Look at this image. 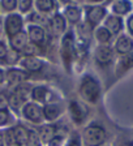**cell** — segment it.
Here are the masks:
<instances>
[{
    "label": "cell",
    "instance_id": "44dd1931",
    "mask_svg": "<svg viewBox=\"0 0 133 146\" xmlns=\"http://www.w3.org/2000/svg\"><path fill=\"white\" fill-rule=\"evenodd\" d=\"M60 112H61V108L59 104H55V103H50L47 106H45L43 108V115L47 120L52 121V120H56V119L60 116Z\"/></svg>",
    "mask_w": 133,
    "mask_h": 146
},
{
    "label": "cell",
    "instance_id": "60d3db41",
    "mask_svg": "<svg viewBox=\"0 0 133 146\" xmlns=\"http://www.w3.org/2000/svg\"><path fill=\"white\" fill-rule=\"evenodd\" d=\"M5 142H4V136L3 134H0V146H4Z\"/></svg>",
    "mask_w": 133,
    "mask_h": 146
},
{
    "label": "cell",
    "instance_id": "4316f807",
    "mask_svg": "<svg viewBox=\"0 0 133 146\" xmlns=\"http://www.w3.org/2000/svg\"><path fill=\"white\" fill-rule=\"evenodd\" d=\"M41 50L39 47H38V44H35V43H31L29 42L26 46H25V48L22 50V52L25 54V56H34L35 54H38Z\"/></svg>",
    "mask_w": 133,
    "mask_h": 146
},
{
    "label": "cell",
    "instance_id": "74e56055",
    "mask_svg": "<svg viewBox=\"0 0 133 146\" xmlns=\"http://www.w3.org/2000/svg\"><path fill=\"white\" fill-rule=\"evenodd\" d=\"M5 82V70L3 68H0V86Z\"/></svg>",
    "mask_w": 133,
    "mask_h": 146
},
{
    "label": "cell",
    "instance_id": "d6a6232c",
    "mask_svg": "<svg viewBox=\"0 0 133 146\" xmlns=\"http://www.w3.org/2000/svg\"><path fill=\"white\" fill-rule=\"evenodd\" d=\"M65 146H82L81 145V138H80L78 134H77V133H73L72 136H70L68 143H66Z\"/></svg>",
    "mask_w": 133,
    "mask_h": 146
},
{
    "label": "cell",
    "instance_id": "603a6c76",
    "mask_svg": "<svg viewBox=\"0 0 133 146\" xmlns=\"http://www.w3.org/2000/svg\"><path fill=\"white\" fill-rule=\"evenodd\" d=\"M35 7L38 12L49 13L54 11L56 4H55V0H35Z\"/></svg>",
    "mask_w": 133,
    "mask_h": 146
},
{
    "label": "cell",
    "instance_id": "7bdbcfd3",
    "mask_svg": "<svg viewBox=\"0 0 133 146\" xmlns=\"http://www.w3.org/2000/svg\"><path fill=\"white\" fill-rule=\"evenodd\" d=\"M0 15H1V9H0Z\"/></svg>",
    "mask_w": 133,
    "mask_h": 146
},
{
    "label": "cell",
    "instance_id": "4fadbf2b",
    "mask_svg": "<svg viewBox=\"0 0 133 146\" xmlns=\"http://www.w3.org/2000/svg\"><path fill=\"white\" fill-rule=\"evenodd\" d=\"M115 51L121 55H127L133 51V39L128 35H120L115 43Z\"/></svg>",
    "mask_w": 133,
    "mask_h": 146
},
{
    "label": "cell",
    "instance_id": "7a4b0ae2",
    "mask_svg": "<svg viewBox=\"0 0 133 146\" xmlns=\"http://www.w3.org/2000/svg\"><path fill=\"white\" fill-rule=\"evenodd\" d=\"M82 137L86 146H102L106 141V131L100 125L91 124L85 128Z\"/></svg>",
    "mask_w": 133,
    "mask_h": 146
},
{
    "label": "cell",
    "instance_id": "3957f363",
    "mask_svg": "<svg viewBox=\"0 0 133 146\" xmlns=\"http://www.w3.org/2000/svg\"><path fill=\"white\" fill-rule=\"evenodd\" d=\"M3 25H4V34L8 38L18 34L20 31L24 30V18L20 13H9L5 15L3 18Z\"/></svg>",
    "mask_w": 133,
    "mask_h": 146
},
{
    "label": "cell",
    "instance_id": "7c38bea8",
    "mask_svg": "<svg viewBox=\"0 0 133 146\" xmlns=\"http://www.w3.org/2000/svg\"><path fill=\"white\" fill-rule=\"evenodd\" d=\"M69 112H70V117L76 124H81L86 117V110L82 107V104H80L78 102L72 100L69 103Z\"/></svg>",
    "mask_w": 133,
    "mask_h": 146
},
{
    "label": "cell",
    "instance_id": "8fae6325",
    "mask_svg": "<svg viewBox=\"0 0 133 146\" xmlns=\"http://www.w3.org/2000/svg\"><path fill=\"white\" fill-rule=\"evenodd\" d=\"M123 18L120 16H116V15H111L106 18V21H104V27H106L107 30L112 34V35H115V34H119L121 30H123Z\"/></svg>",
    "mask_w": 133,
    "mask_h": 146
},
{
    "label": "cell",
    "instance_id": "b9f144b4",
    "mask_svg": "<svg viewBox=\"0 0 133 146\" xmlns=\"http://www.w3.org/2000/svg\"><path fill=\"white\" fill-rule=\"evenodd\" d=\"M89 1H93V3H100V1H103V0H89Z\"/></svg>",
    "mask_w": 133,
    "mask_h": 146
},
{
    "label": "cell",
    "instance_id": "8d00e7d4",
    "mask_svg": "<svg viewBox=\"0 0 133 146\" xmlns=\"http://www.w3.org/2000/svg\"><path fill=\"white\" fill-rule=\"evenodd\" d=\"M127 26H128V30H129V33L133 35V15H130L129 17H128Z\"/></svg>",
    "mask_w": 133,
    "mask_h": 146
},
{
    "label": "cell",
    "instance_id": "5b68a950",
    "mask_svg": "<svg viewBox=\"0 0 133 146\" xmlns=\"http://www.w3.org/2000/svg\"><path fill=\"white\" fill-rule=\"evenodd\" d=\"M104 17H106V8L99 5L86 8V24H89L90 26L98 25Z\"/></svg>",
    "mask_w": 133,
    "mask_h": 146
},
{
    "label": "cell",
    "instance_id": "836d02e7",
    "mask_svg": "<svg viewBox=\"0 0 133 146\" xmlns=\"http://www.w3.org/2000/svg\"><path fill=\"white\" fill-rule=\"evenodd\" d=\"M8 51L9 50H8V47H7V43L4 42V40L0 39V61H1V63L5 60Z\"/></svg>",
    "mask_w": 133,
    "mask_h": 146
},
{
    "label": "cell",
    "instance_id": "e575fe53",
    "mask_svg": "<svg viewBox=\"0 0 133 146\" xmlns=\"http://www.w3.org/2000/svg\"><path fill=\"white\" fill-rule=\"evenodd\" d=\"M9 120V113H8V110L7 111H0V127H3L8 123Z\"/></svg>",
    "mask_w": 133,
    "mask_h": 146
},
{
    "label": "cell",
    "instance_id": "52a82bcc",
    "mask_svg": "<svg viewBox=\"0 0 133 146\" xmlns=\"http://www.w3.org/2000/svg\"><path fill=\"white\" fill-rule=\"evenodd\" d=\"M22 113H24V117L27 119L29 121L33 123H39L41 119H42L43 111L38 104L35 103H26L22 108Z\"/></svg>",
    "mask_w": 133,
    "mask_h": 146
},
{
    "label": "cell",
    "instance_id": "ba28073f",
    "mask_svg": "<svg viewBox=\"0 0 133 146\" xmlns=\"http://www.w3.org/2000/svg\"><path fill=\"white\" fill-rule=\"evenodd\" d=\"M27 73L22 69H17V68H9L5 70V81L9 85H20L21 82H24L27 78Z\"/></svg>",
    "mask_w": 133,
    "mask_h": 146
},
{
    "label": "cell",
    "instance_id": "f546056e",
    "mask_svg": "<svg viewBox=\"0 0 133 146\" xmlns=\"http://www.w3.org/2000/svg\"><path fill=\"white\" fill-rule=\"evenodd\" d=\"M29 93H30V90H29V88H26V86H22V85H20L17 89H16V93L15 94L17 95L20 99H22L25 102L26 100V98L29 97Z\"/></svg>",
    "mask_w": 133,
    "mask_h": 146
},
{
    "label": "cell",
    "instance_id": "83f0119b",
    "mask_svg": "<svg viewBox=\"0 0 133 146\" xmlns=\"http://www.w3.org/2000/svg\"><path fill=\"white\" fill-rule=\"evenodd\" d=\"M27 145L29 146H41L39 136L34 131H29V137H27Z\"/></svg>",
    "mask_w": 133,
    "mask_h": 146
},
{
    "label": "cell",
    "instance_id": "5bb4252c",
    "mask_svg": "<svg viewBox=\"0 0 133 146\" xmlns=\"http://www.w3.org/2000/svg\"><path fill=\"white\" fill-rule=\"evenodd\" d=\"M21 67L29 72H38L43 68V60L35 56H25L21 59Z\"/></svg>",
    "mask_w": 133,
    "mask_h": 146
},
{
    "label": "cell",
    "instance_id": "8992f818",
    "mask_svg": "<svg viewBox=\"0 0 133 146\" xmlns=\"http://www.w3.org/2000/svg\"><path fill=\"white\" fill-rule=\"evenodd\" d=\"M94 58H95V60H97V63L99 65L106 67V65L111 64L112 60H114V51H112V48L107 47V46H99L95 50Z\"/></svg>",
    "mask_w": 133,
    "mask_h": 146
},
{
    "label": "cell",
    "instance_id": "d4e9b609",
    "mask_svg": "<svg viewBox=\"0 0 133 146\" xmlns=\"http://www.w3.org/2000/svg\"><path fill=\"white\" fill-rule=\"evenodd\" d=\"M0 9H1V13H5V15L16 12L17 0H0Z\"/></svg>",
    "mask_w": 133,
    "mask_h": 146
},
{
    "label": "cell",
    "instance_id": "484cf974",
    "mask_svg": "<svg viewBox=\"0 0 133 146\" xmlns=\"http://www.w3.org/2000/svg\"><path fill=\"white\" fill-rule=\"evenodd\" d=\"M33 0H17V9L20 15H26L31 11Z\"/></svg>",
    "mask_w": 133,
    "mask_h": 146
},
{
    "label": "cell",
    "instance_id": "f1b7e54d",
    "mask_svg": "<svg viewBox=\"0 0 133 146\" xmlns=\"http://www.w3.org/2000/svg\"><path fill=\"white\" fill-rule=\"evenodd\" d=\"M29 21L31 22V25H38L39 24H45V17L39 15V12H33L29 15Z\"/></svg>",
    "mask_w": 133,
    "mask_h": 146
},
{
    "label": "cell",
    "instance_id": "ab89813d",
    "mask_svg": "<svg viewBox=\"0 0 133 146\" xmlns=\"http://www.w3.org/2000/svg\"><path fill=\"white\" fill-rule=\"evenodd\" d=\"M120 146H133V141H125V142H123Z\"/></svg>",
    "mask_w": 133,
    "mask_h": 146
},
{
    "label": "cell",
    "instance_id": "9a60e30c",
    "mask_svg": "<svg viewBox=\"0 0 133 146\" xmlns=\"http://www.w3.org/2000/svg\"><path fill=\"white\" fill-rule=\"evenodd\" d=\"M31 97L34 100L41 102V103H47L49 99L51 98V91L46 86H37L31 90Z\"/></svg>",
    "mask_w": 133,
    "mask_h": 146
},
{
    "label": "cell",
    "instance_id": "4dcf8cb0",
    "mask_svg": "<svg viewBox=\"0 0 133 146\" xmlns=\"http://www.w3.org/2000/svg\"><path fill=\"white\" fill-rule=\"evenodd\" d=\"M4 142H5V145H7V146H20V145H18V142L16 141L15 136H13L12 129L7 131L5 136H4Z\"/></svg>",
    "mask_w": 133,
    "mask_h": 146
},
{
    "label": "cell",
    "instance_id": "d6986e66",
    "mask_svg": "<svg viewBox=\"0 0 133 146\" xmlns=\"http://www.w3.org/2000/svg\"><path fill=\"white\" fill-rule=\"evenodd\" d=\"M12 133L15 136L16 141L18 142L20 146H26L27 145V137H29V131L22 125H17V127L12 128Z\"/></svg>",
    "mask_w": 133,
    "mask_h": 146
},
{
    "label": "cell",
    "instance_id": "30bf717a",
    "mask_svg": "<svg viewBox=\"0 0 133 146\" xmlns=\"http://www.w3.org/2000/svg\"><path fill=\"white\" fill-rule=\"evenodd\" d=\"M26 34L27 38L30 39L31 43H35V44H39V43L45 42L46 38V33L43 30L42 26H38V25H29L26 29Z\"/></svg>",
    "mask_w": 133,
    "mask_h": 146
},
{
    "label": "cell",
    "instance_id": "ffe728a7",
    "mask_svg": "<svg viewBox=\"0 0 133 146\" xmlns=\"http://www.w3.org/2000/svg\"><path fill=\"white\" fill-rule=\"evenodd\" d=\"M130 68H133V51L124 55L120 59V61L116 65V72H118V74H121V73H125Z\"/></svg>",
    "mask_w": 133,
    "mask_h": 146
},
{
    "label": "cell",
    "instance_id": "7402d4cb",
    "mask_svg": "<svg viewBox=\"0 0 133 146\" xmlns=\"http://www.w3.org/2000/svg\"><path fill=\"white\" fill-rule=\"evenodd\" d=\"M39 138L43 141V142H50V141L56 136V128L54 125H43L39 129Z\"/></svg>",
    "mask_w": 133,
    "mask_h": 146
},
{
    "label": "cell",
    "instance_id": "e0dca14e",
    "mask_svg": "<svg viewBox=\"0 0 133 146\" xmlns=\"http://www.w3.org/2000/svg\"><path fill=\"white\" fill-rule=\"evenodd\" d=\"M112 12L116 16H124L128 15L132 9V4L129 0H115L112 4Z\"/></svg>",
    "mask_w": 133,
    "mask_h": 146
},
{
    "label": "cell",
    "instance_id": "1f68e13d",
    "mask_svg": "<svg viewBox=\"0 0 133 146\" xmlns=\"http://www.w3.org/2000/svg\"><path fill=\"white\" fill-rule=\"evenodd\" d=\"M9 107V100L4 93L0 91V111H7Z\"/></svg>",
    "mask_w": 133,
    "mask_h": 146
},
{
    "label": "cell",
    "instance_id": "9c48e42d",
    "mask_svg": "<svg viewBox=\"0 0 133 146\" xmlns=\"http://www.w3.org/2000/svg\"><path fill=\"white\" fill-rule=\"evenodd\" d=\"M27 43H29V38H27L26 31L24 30L9 38V47H11L12 51H16V52L22 51Z\"/></svg>",
    "mask_w": 133,
    "mask_h": 146
},
{
    "label": "cell",
    "instance_id": "f35d334b",
    "mask_svg": "<svg viewBox=\"0 0 133 146\" xmlns=\"http://www.w3.org/2000/svg\"><path fill=\"white\" fill-rule=\"evenodd\" d=\"M4 35V25H3V17H0V39Z\"/></svg>",
    "mask_w": 133,
    "mask_h": 146
},
{
    "label": "cell",
    "instance_id": "ac0fdd59",
    "mask_svg": "<svg viewBox=\"0 0 133 146\" xmlns=\"http://www.w3.org/2000/svg\"><path fill=\"white\" fill-rule=\"evenodd\" d=\"M81 9L76 5H66L65 11H64V17L70 22V24H77L81 20Z\"/></svg>",
    "mask_w": 133,
    "mask_h": 146
},
{
    "label": "cell",
    "instance_id": "6da1fadb",
    "mask_svg": "<svg viewBox=\"0 0 133 146\" xmlns=\"http://www.w3.org/2000/svg\"><path fill=\"white\" fill-rule=\"evenodd\" d=\"M80 94L89 103H97L100 97V85L97 80L90 74L82 77L80 85Z\"/></svg>",
    "mask_w": 133,
    "mask_h": 146
},
{
    "label": "cell",
    "instance_id": "d590c367",
    "mask_svg": "<svg viewBox=\"0 0 133 146\" xmlns=\"http://www.w3.org/2000/svg\"><path fill=\"white\" fill-rule=\"evenodd\" d=\"M61 143H63V140L59 136H55L49 142V146H61Z\"/></svg>",
    "mask_w": 133,
    "mask_h": 146
},
{
    "label": "cell",
    "instance_id": "277c9868",
    "mask_svg": "<svg viewBox=\"0 0 133 146\" xmlns=\"http://www.w3.org/2000/svg\"><path fill=\"white\" fill-rule=\"evenodd\" d=\"M60 51H61V58H63V61L65 64L66 69H69V65L73 59V54H74V40H73L72 33H66L63 36Z\"/></svg>",
    "mask_w": 133,
    "mask_h": 146
},
{
    "label": "cell",
    "instance_id": "2e32d148",
    "mask_svg": "<svg viewBox=\"0 0 133 146\" xmlns=\"http://www.w3.org/2000/svg\"><path fill=\"white\" fill-rule=\"evenodd\" d=\"M50 25H51V30L55 35H59V34L64 33L65 30V18L64 16H61L60 13H56L54 17L51 18V21H50Z\"/></svg>",
    "mask_w": 133,
    "mask_h": 146
},
{
    "label": "cell",
    "instance_id": "cb8c5ba5",
    "mask_svg": "<svg viewBox=\"0 0 133 146\" xmlns=\"http://www.w3.org/2000/svg\"><path fill=\"white\" fill-rule=\"evenodd\" d=\"M94 35H95V39H97L99 43H108L110 39L112 38V34L110 33V31L107 30L104 26L97 27V29H95Z\"/></svg>",
    "mask_w": 133,
    "mask_h": 146
}]
</instances>
